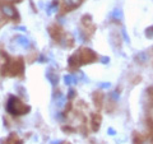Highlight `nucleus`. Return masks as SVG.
<instances>
[{"instance_id": "1", "label": "nucleus", "mask_w": 153, "mask_h": 144, "mask_svg": "<svg viewBox=\"0 0 153 144\" xmlns=\"http://www.w3.org/2000/svg\"><path fill=\"white\" fill-rule=\"evenodd\" d=\"M94 60H97L96 52L91 49H80L78 52L73 54L69 57V65L71 68H76L83 64H91Z\"/></svg>"}, {"instance_id": "2", "label": "nucleus", "mask_w": 153, "mask_h": 144, "mask_svg": "<svg viewBox=\"0 0 153 144\" xmlns=\"http://www.w3.org/2000/svg\"><path fill=\"white\" fill-rule=\"evenodd\" d=\"M7 111L10 115H14V116H19V115L28 114L30 106H26V105L18 97H16V96H10L8 99V102H7Z\"/></svg>"}, {"instance_id": "3", "label": "nucleus", "mask_w": 153, "mask_h": 144, "mask_svg": "<svg viewBox=\"0 0 153 144\" xmlns=\"http://www.w3.org/2000/svg\"><path fill=\"white\" fill-rule=\"evenodd\" d=\"M25 71V64H23L22 59L18 60H9L7 61L5 65L1 68V74L7 76H18L22 75Z\"/></svg>"}, {"instance_id": "4", "label": "nucleus", "mask_w": 153, "mask_h": 144, "mask_svg": "<svg viewBox=\"0 0 153 144\" xmlns=\"http://www.w3.org/2000/svg\"><path fill=\"white\" fill-rule=\"evenodd\" d=\"M0 9H1L3 14L8 18L10 19H18V13L16 10V8H14L13 5H10V4L8 3H0Z\"/></svg>"}, {"instance_id": "5", "label": "nucleus", "mask_w": 153, "mask_h": 144, "mask_svg": "<svg viewBox=\"0 0 153 144\" xmlns=\"http://www.w3.org/2000/svg\"><path fill=\"white\" fill-rule=\"evenodd\" d=\"M49 31H50V35L52 36V38L54 40H61V37H63V31L60 30L59 27H56V26H52L49 28Z\"/></svg>"}, {"instance_id": "6", "label": "nucleus", "mask_w": 153, "mask_h": 144, "mask_svg": "<svg viewBox=\"0 0 153 144\" xmlns=\"http://www.w3.org/2000/svg\"><path fill=\"white\" fill-rule=\"evenodd\" d=\"M14 41H16L19 46H22L23 49H30V46H31L28 38H26L25 36H17L16 38H14Z\"/></svg>"}, {"instance_id": "7", "label": "nucleus", "mask_w": 153, "mask_h": 144, "mask_svg": "<svg viewBox=\"0 0 153 144\" xmlns=\"http://www.w3.org/2000/svg\"><path fill=\"white\" fill-rule=\"evenodd\" d=\"M63 1H64L65 9L70 10V9H74L76 7H79L80 3H82V0H63Z\"/></svg>"}, {"instance_id": "8", "label": "nucleus", "mask_w": 153, "mask_h": 144, "mask_svg": "<svg viewBox=\"0 0 153 144\" xmlns=\"http://www.w3.org/2000/svg\"><path fill=\"white\" fill-rule=\"evenodd\" d=\"M100 126H101V116L98 114H93L92 115V130L97 131Z\"/></svg>"}, {"instance_id": "9", "label": "nucleus", "mask_w": 153, "mask_h": 144, "mask_svg": "<svg viewBox=\"0 0 153 144\" xmlns=\"http://www.w3.org/2000/svg\"><path fill=\"white\" fill-rule=\"evenodd\" d=\"M4 144H22V140H19L18 137L13 133L5 139V140H4Z\"/></svg>"}, {"instance_id": "10", "label": "nucleus", "mask_w": 153, "mask_h": 144, "mask_svg": "<svg viewBox=\"0 0 153 144\" xmlns=\"http://www.w3.org/2000/svg\"><path fill=\"white\" fill-rule=\"evenodd\" d=\"M46 76H47V79H49L52 84H57V75L52 73V70H49V71H47Z\"/></svg>"}, {"instance_id": "11", "label": "nucleus", "mask_w": 153, "mask_h": 144, "mask_svg": "<svg viewBox=\"0 0 153 144\" xmlns=\"http://www.w3.org/2000/svg\"><path fill=\"white\" fill-rule=\"evenodd\" d=\"M137 60L139 61V63H146L148 60V56H147V54H144V52H140V54L137 56Z\"/></svg>"}, {"instance_id": "12", "label": "nucleus", "mask_w": 153, "mask_h": 144, "mask_svg": "<svg viewBox=\"0 0 153 144\" xmlns=\"http://www.w3.org/2000/svg\"><path fill=\"white\" fill-rule=\"evenodd\" d=\"M112 17L115 19H119V21H121V19H123V12L120 10V9H116V10L112 13Z\"/></svg>"}, {"instance_id": "13", "label": "nucleus", "mask_w": 153, "mask_h": 144, "mask_svg": "<svg viewBox=\"0 0 153 144\" xmlns=\"http://www.w3.org/2000/svg\"><path fill=\"white\" fill-rule=\"evenodd\" d=\"M134 144H149V143H148L147 140H144V139H143L142 137H135V138H134Z\"/></svg>"}, {"instance_id": "14", "label": "nucleus", "mask_w": 153, "mask_h": 144, "mask_svg": "<svg viewBox=\"0 0 153 144\" xmlns=\"http://www.w3.org/2000/svg\"><path fill=\"white\" fill-rule=\"evenodd\" d=\"M146 36H147L148 38H153V27L147 28V31H146Z\"/></svg>"}, {"instance_id": "15", "label": "nucleus", "mask_w": 153, "mask_h": 144, "mask_svg": "<svg viewBox=\"0 0 153 144\" xmlns=\"http://www.w3.org/2000/svg\"><path fill=\"white\" fill-rule=\"evenodd\" d=\"M64 80H65V84H70L71 82H73V76H71V75H65Z\"/></svg>"}, {"instance_id": "16", "label": "nucleus", "mask_w": 153, "mask_h": 144, "mask_svg": "<svg viewBox=\"0 0 153 144\" xmlns=\"http://www.w3.org/2000/svg\"><path fill=\"white\" fill-rule=\"evenodd\" d=\"M9 1H21V0H9Z\"/></svg>"}]
</instances>
